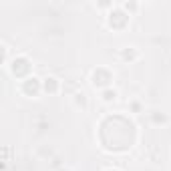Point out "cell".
<instances>
[{"instance_id":"cell-2","label":"cell","mask_w":171,"mask_h":171,"mask_svg":"<svg viewBox=\"0 0 171 171\" xmlns=\"http://www.w3.org/2000/svg\"><path fill=\"white\" fill-rule=\"evenodd\" d=\"M115 97H117L115 91H105V93H103V99H105V101H113Z\"/></svg>"},{"instance_id":"cell-1","label":"cell","mask_w":171,"mask_h":171,"mask_svg":"<svg viewBox=\"0 0 171 171\" xmlns=\"http://www.w3.org/2000/svg\"><path fill=\"white\" fill-rule=\"evenodd\" d=\"M44 89H46V91H54V89H56V78H46V83H44Z\"/></svg>"}]
</instances>
